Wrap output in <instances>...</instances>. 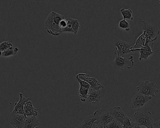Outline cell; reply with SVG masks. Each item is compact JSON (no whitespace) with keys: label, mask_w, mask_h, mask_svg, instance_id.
Returning a JSON list of instances; mask_svg holds the SVG:
<instances>
[{"label":"cell","mask_w":160,"mask_h":128,"mask_svg":"<svg viewBox=\"0 0 160 128\" xmlns=\"http://www.w3.org/2000/svg\"><path fill=\"white\" fill-rule=\"evenodd\" d=\"M105 95L104 89L101 90H95L90 89L87 97V101L91 105H97L103 99Z\"/></svg>","instance_id":"obj_7"},{"label":"cell","mask_w":160,"mask_h":128,"mask_svg":"<svg viewBox=\"0 0 160 128\" xmlns=\"http://www.w3.org/2000/svg\"><path fill=\"white\" fill-rule=\"evenodd\" d=\"M133 123L132 119L127 116L122 121V124L123 128H133Z\"/></svg>","instance_id":"obj_22"},{"label":"cell","mask_w":160,"mask_h":128,"mask_svg":"<svg viewBox=\"0 0 160 128\" xmlns=\"http://www.w3.org/2000/svg\"><path fill=\"white\" fill-rule=\"evenodd\" d=\"M93 115L96 121L105 126H106L114 120L108 109H98L94 112Z\"/></svg>","instance_id":"obj_6"},{"label":"cell","mask_w":160,"mask_h":128,"mask_svg":"<svg viewBox=\"0 0 160 128\" xmlns=\"http://www.w3.org/2000/svg\"><path fill=\"white\" fill-rule=\"evenodd\" d=\"M115 51L114 54L118 57H122L125 54H129L132 52L133 47L129 43L120 40H117L114 42Z\"/></svg>","instance_id":"obj_8"},{"label":"cell","mask_w":160,"mask_h":128,"mask_svg":"<svg viewBox=\"0 0 160 128\" xmlns=\"http://www.w3.org/2000/svg\"><path fill=\"white\" fill-rule=\"evenodd\" d=\"M120 12L122 15L123 19H129L130 20H133L132 16V11L131 9H126L125 8H121Z\"/></svg>","instance_id":"obj_20"},{"label":"cell","mask_w":160,"mask_h":128,"mask_svg":"<svg viewBox=\"0 0 160 128\" xmlns=\"http://www.w3.org/2000/svg\"><path fill=\"white\" fill-rule=\"evenodd\" d=\"M137 89L138 93L152 97H155V94L158 91L156 83L148 80L141 82L137 87Z\"/></svg>","instance_id":"obj_4"},{"label":"cell","mask_w":160,"mask_h":128,"mask_svg":"<svg viewBox=\"0 0 160 128\" xmlns=\"http://www.w3.org/2000/svg\"><path fill=\"white\" fill-rule=\"evenodd\" d=\"M67 22V26L65 29L62 30V32H72L75 34L74 31L73 30L72 27V23H71V20H70V17L66 18Z\"/></svg>","instance_id":"obj_26"},{"label":"cell","mask_w":160,"mask_h":128,"mask_svg":"<svg viewBox=\"0 0 160 128\" xmlns=\"http://www.w3.org/2000/svg\"><path fill=\"white\" fill-rule=\"evenodd\" d=\"M106 128H123L122 124L119 121L113 120L112 121L106 126Z\"/></svg>","instance_id":"obj_24"},{"label":"cell","mask_w":160,"mask_h":128,"mask_svg":"<svg viewBox=\"0 0 160 128\" xmlns=\"http://www.w3.org/2000/svg\"><path fill=\"white\" fill-rule=\"evenodd\" d=\"M152 97L138 93L133 97L131 102L132 108H138L144 106Z\"/></svg>","instance_id":"obj_10"},{"label":"cell","mask_w":160,"mask_h":128,"mask_svg":"<svg viewBox=\"0 0 160 128\" xmlns=\"http://www.w3.org/2000/svg\"><path fill=\"white\" fill-rule=\"evenodd\" d=\"M14 46L11 42L8 41H4L0 44V51L1 52H3L13 47Z\"/></svg>","instance_id":"obj_21"},{"label":"cell","mask_w":160,"mask_h":128,"mask_svg":"<svg viewBox=\"0 0 160 128\" xmlns=\"http://www.w3.org/2000/svg\"><path fill=\"white\" fill-rule=\"evenodd\" d=\"M41 126V123L36 116H26L23 128H40Z\"/></svg>","instance_id":"obj_15"},{"label":"cell","mask_w":160,"mask_h":128,"mask_svg":"<svg viewBox=\"0 0 160 128\" xmlns=\"http://www.w3.org/2000/svg\"><path fill=\"white\" fill-rule=\"evenodd\" d=\"M112 65L115 70L118 71L123 70L125 68L131 69L134 65L133 56L132 55L127 57H123L116 56L112 62Z\"/></svg>","instance_id":"obj_3"},{"label":"cell","mask_w":160,"mask_h":128,"mask_svg":"<svg viewBox=\"0 0 160 128\" xmlns=\"http://www.w3.org/2000/svg\"><path fill=\"white\" fill-rule=\"evenodd\" d=\"M159 2H160V1H159Z\"/></svg>","instance_id":"obj_32"},{"label":"cell","mask_w":160,"mask_h":128,"mask_svg":"<svg viewBox=\"0 0 160 128\" xmlns=\"http://www.w3.org/2000/svg\"><path fill=\"white\" fill-rule=\"evenodd\" d=\"M133 128H141L140 126L137 124L136 122H133Z\"/></svg>","instance_id":"obj_30"},{"label":"cell","mask_w":160,"mask_h":128,"mask_svg":"<svg viewBox=\"0 0 160 128\" xmlns=\"http://www.w3.org/2000/svg\"><path fill=\"white\" fill-rule=\"evenodd\" d=\"M76 77L79 78L82 80L88 82L90 86V89L95 90H101L104 89V86L101 84L98 80L95 77H91L89 75L85 73H80L77 75Z\"/></svg>","instance_id":"obj_9"},{"label":"cell","mask_w":160,"mask_h":128,"mask_svg":"<svg viewBox=\"0 0 160 128\" xmlns=\"http://www.w3.org/2000/svg\"><path fill=\"white\" fill-rule=\"evenodd\" d=\"M152 49L153 48H147L146 47H141L140 48H137L134 49L133 48L132 50V52L135 51H138L140 52V56H139V60H141L142 59L146 60L150 57L152 54Z\"/></svg>","instance_id":"obj_17"},{"label":"cell","mask_w":160,"mask_h":128,"mask_svg":"<svg viewBox=\"0 0 160 128\" xmlns=\"http://www.w3.org/2000/svg\"><path fill=\"white\" fill-rule=\"evenodd\" d=\"M113 118L122 123V121L127 116L125 113L122 111L120 106H117L108 108Z\"/></svg>","instance_id":"obj_14"},{"label":"cell","mask_w":160,"mask_h":128,"mask_svg":"<svg viewBox=\"0 0 160 128\" xmlns=\"http://www.w3.org/2000/svg\"><path fill=\"white\" fill-rule=\"evenodd\" d=\"M134 118L136 122L139 126H144L147 128H153V119L150 111L143 110L135 112Z\"/></svg>","instance_id":"obj_2"},{"label":"cell","mask_w":160,"mask_h":128,"mask_svg":"<svg viewBox=\"0 0 160 128\" xmlns=\"http://www.w3.org/2000/svg\"><path fill=\"white\" fill-rule=\"evenodd\" d=\"M96 121L93 115L86 117L85 119L74 128H91L93 123Z\"/></svg>","instance_id":"obj_18"},{"label":"cell","mask_w":160,"mask_h":128,"mask_svg":"<svg viewBox=\"0 0 160 128\" xmlns=\"http://www.w3.org/2000/svg\"><path fill=\"white\" fill-rule=\"evenodd\" d=\"M67 26V22L66 20V18L64 19H62L60 23L59 26L60 28L61 29L62 32V31L64 29H65L66 27Z\"/></svg>","instance_id":"obj_27"},{"label":"cell","mask_w":160,"mask_h":128,"mask_svg":"<svg viewBox=\"0 0 160 128\" xmlns=\"http://www.w3.org/2000/svg\"><path fill=\"white\" fill-rule=\"evenodd\" d=\"M24 115L26 116H36L38 115V110L34 107L32 101L29 100L26 102L24 107Z\"/></svg>","instance_id":"obj_16"},{"label":"cell","mask_w":160,"mask_h":128,"mask_svg":"<svg viewBox=\"0 0 160 128\" xmlns=\"http://www.w3.org/2000/svg\"><path fill=\"white\" fill-rule=\"evenodd\" d=\"M65 17L55 12H51L45 20V27L48 33L53 36H59L62 33L59 24Z\"/></svg>","instance_id":"obj_1"},{"label":"cell","mask_w":160,"mask_h":128,"mask_svg":"<svg viewBox=\"0 0 160 128\" xmlns=\"http://www.w3.org/2000/svg\"><path fill=\"white\" fill-rule=\"evenodd\" d=\"M118 26L120 28L125 30L126 31H129L130 30L129 23L125 19L120 20L119 22Z\"/></svg>","instance_id":"obj_25"},{"label":"cell","mask_w":160,"mask_h":128,"mask_svg":"<svg viewBox=\"0 0 160 128\" xmlns=\"http://www.w3.org/2000/svg\"><path fill=\"white\" fill-rule=\"evenodd\" d=\"M153 127L155 128H160V120L154 122Z\"/></svg>","instance_id":"obj_29"},{"label":"cell","mask_w":160,"mask_h":128,"mask_svg":"<svg viewBox=\"0 0 160 128\" xmlns=\"http://www.w3.org/2000/svg\"><path fill=\"white\" fill-rule=\"evenodd\" d=\"M142 27L143 33L150 41L151 42L157 39L160 31L157 26L153 23L143 20L142 21Z\"/></svg>","instance_id":"obj_5"},{"label":"cell","mask_w":160,"mask_h":128,"mask_svg":"<svg viewBox=\"0 0 160 128\" xmlns=\"http://www.w3.org/2000/svg\"><path fill=\"white\" fill-rule=\"evenodd\" d=\"M76 79L80 85L78 93H79L80 101L82 102H86L87 101L89 91L91 88L88 82L84 80H81L78 77H76Z\"/></svg>","instance_id":"obj_12"},{"label":"cell","mask_w":160,"mask_h":128,"mask_svg":"<svg viewBox=\"0 0 160 128\" xmlns=\"http://www.w3.org/2000/svg\"><path fill=\"white\" fill-rule=\"evenodd\" d=\"M71 23H72V27L73 30L74 31L75 34H77L79 30L80 27V24L78 20L74 18H70Z\"/></svg>","instance_id":"obj_23"},{"label":"cell","mask_w":160,"mask_h":128,"mask_svg":"<svg viewBox=\"0 0 160 128\" xmlns=\"http://www.w3.org/2000/svg\"><path fill=\"white\" fill-rule=\"evenodd\" d=\"M18 51H19V49L18 47L14 46L13 47L10 48L6 51L1 52V57H9L16 55L18 53Z\"/></svg>","instance_id":"obj_19"},{"label":"cell","mask_w":160,"mask_h":128,"mask_svg":"<svg viewBox=\"0 0 160 128\" xmlns=\"http://www.w3.org/2000/svg\"><path fill=\"white\" fill-rule=\"evenodd\" d=\"M25 115L12 113L9 118V121L14 128H23L25 123Z\"/></svg>","instance_id":"obj_11"},{"label":"cell","mask_w":160,"mask_h":128,"mask_svg":"<svg viewBox=\"0 0 160 128\" xmlns=\"http://www.w3.org/2000/svg\"><path fill=\"white\" fill-rule=\"evenodd\" d=\"M91 128H106V126L101 124L100 122L97 121H95L93 123V125Z\"/></svg>","instance_id":"obj_28"},{"label":"cell","mask_w":160,"mask_h":128,"mask_svg":"<svg viewBox=\"0 0 160 128\" xmlns=\"http://www.w3.org/2000/svg\"><path fill=\"white\" fill-rule=\"evenodd\" d=\"M59 128H68L67 127H64V126H63V127H59Z\"/></svg>","instance_id":"obj_31"},{"label":"cell","mask_w":160,"mask_h":128,"mask_svg":"<svg viewBox=\"0 0 160 128\" xmlns=\"http://www.w3.org/2000/svg\"><path fill=\"white\" fill-rule=\"evenodd\" d=\"M18 95L19 96V100L18 101L15 103L12 113L24 115V107L26 102L30 100V98L24 97L23 93L21 92L18 93Z\"/></svg>","instance_id":"obj_13"}]
</instances>
